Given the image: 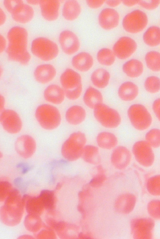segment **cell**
I'll use <instances>...</instances> for the list:
<instances>
[{"instance_id":"24","label":"cell","mask_w":160,"mask_h":239,"mask_svg":"<svg viewBox=\"0 0 160 239\" xmlns=\"http://www.w3.org/2000/svg\"><path fill=\"white\" fill-rule=\"evenodd\" d=\"M98 145L105 150H111L114 148L118 143V139L113 133L107 131L99 133L96 138Z\"/></svg>"},{"instance_id":"3","label":"cell","mask_w":160,"mask_h":239,"mask_svg":"<svg viewBox=\"0 0 160 239\" xmlns=\"http://www.w3.org/2000/svg\"><path fill=\"white\" fill-rule=\"evenodd\" d=\"M36 117L41 126L47 130L58 127L60 124L61 117L58 109L48 104L38 106L35 111Z\"/></svg>"},{"instance_id":"27","label":"cell","mask_w":160,"mask_h":239,"mask_svg":"<svg viewBox=\"0 0 160 239\" xmlns=\"http://www.w3.org/2000/svg\"><path fill=\"white\" fill-rule=\"evenodd\" d=\"M82 155L84 160L88 163L97 164L100 162L99 151L96 146L92 145L85 146Z\"/></svg>"},{"instance_id":"10","label":"cell","mask_w":160,"mask_h":239,"mask_svg":"<svg viewBox=\"0 0 160 239\" xmlns=\"http://www.w3.org/2000/svg\"><path fill=\"white\" fill-rule=\"evenodd\" d=\"M137 45L135 41L127 36L121 37L114 44L113 52L117 58L121 60L127 59L135 52Z\"/></svg>"},{"instance_id":"11","label":"cell","mask_w":160,"mask_h":239,"mask_svg":"<svg viewBox=\"0 0 160 239\" xmlns=\"http://www.w3.org/2000/svg\"><path fill=\"white\" fill-rule=\"evenodd\" d=\"M59 41L63 52L68 55L75 53L80 47V42L78 37L70 30H65L60 33Z\"/></svg>"},{"instance_id":"39","label":"cell","mask_w":160,"mask_h":239,"mask_svg":"<svg viewBox=\"0 0 160 239\" xmlns=\"http://www.w3.org/2000/svg\"><path fill=\"white\" fill-rule=\"evenodd\" d=\"M105 2L109 6L112 7H115L118 6L122 1L120 0H107Z\"/></svg>"},{"instance_id":"37","label":"cell","mask_w":160,"mask_h":239,"mask_svg":"<svg viewBox=\"0 0 160 239\" xmlns=\"http://www.w3.org/2000/svg\"><path fill=\"white\" fill-rule=\"evenodd\" d=\"M6 46V40L4 36L0 34V54L4 51Z\"/></svg>"},{"instance_id":"16","label":"cell","mask_w":160,"mask_h":239,"mask_svg":"<svg viewBox=\"0 0 160 239\" xmlns=\"http://www.w3.org/2000/svg\"><path fill=\"white\" fill-rule=\"evenodd\" d=\"M13 19L21 24L30 22L34 16V11L29 4L23 2L18 5L11 13Z\"/></svg>"},{"instance_id":"17","label":"cell","mask_w":160,"mask_h":239,"mask_svg":"<svg viewBox=\"0 0 160 239\" xmlns=\"http://www.w3.org/2000/svg\"><path fill=\"white\" fill-rule=\"evenodd\" d=\"M43 97L47 101L53 104L59 105L63 103L65 96L62 88L58 85L52 84L45 89Z\"/></svg>"},{"instance_id":"34","label":"cell","mask_w":160,"mask_h":239,"mask_svg":"<svg viewBox=\"0 0 160 239\" xmlns=\"http://www.w3.org/2000/svg\"><path fill=\"white\" fill-rule=\"evenodd\" d=\"M43 197V202L47 207H51L53 204L52 194L51 192L43 191L41 194Z\"/></svg>"},{"instance_id":"1","label":"cell","mask_w":160,"mask_h":239,"mask_svg":"<svg viewBox=\"0 0 160 239\" xmlns=\"http://www.w3.org/2000/svg\"><path fill=\"white\" fill-rule=\"evenodd\" d=\"M8 45L6 52L11 60L22 65H27L31 56L27 49L28 33L24 28L15 26L7 33Z\"/></svg>"},{"instance_id":"28","label":"cell","mask_w":160,"mask_h":239,"mask_svg":"<svg viewBox=\"0 0 160 239\" xmlns=\"http://www.w3.org/2000/svg\"><path fill=\"white\" fill-rule=\"evenodd\" d=\"M97 58L100 64L106 66L112 65L115 60L113 52L107 48H103L100 50L97 53Z\"/></svg>"},{"instance_id":"21","label":"cell","mask_w":160,"mask_h":239,"mask_svg":"<svg viewBox=\"0 0 160 239\" xmlns=\"http://www.w3.org/2000/svg\"><path fill=\"white\" fill-rule=\"evenodd\" d=\"M81 11L79 3L76 0H68L64 3L62 9V15L67 20L72 21L79 17Z\"/></svg>"},{"instance_id":"31","label":"cell","mask_w":160,"mask_h":239,"mask_svg":"<svg viewBox=\"0 0 160 239\" xmlns=\"http://www.w3.org/2000/svg\"><path fill=\"white\" fill-rule=\"evenodd\" d=\"M146 90L151 93L158 92L160 89V81L159 78L155 76H151L146 79L144 83Z\"/></svg>"},{"instance_id":"42","label":"cell","mask_w":160,"mask_h":239,"mask_svg":"<svg viewBox=\"0 0 160 239\" xmlns=\"http://www.w3.org/2000/svg\"><path fill=\"white\" fill-rule=\"evenodd\" d=\"M5 100L3 96L0 93V113H2L5 106Z\"/></svg>"},{"instance_id":"45","label":"cell","mask_w":160,"mask_h":239,"mask_svg":"<svg viewBox=\"0 0 160 239\" xmlns=\"http://www.w3.org/2000/svg\"><path fill=\"white\" fill-rule=\"evenodd\" d=\"M3 72V70L2 67L0 65V79L1 78Z\"/></svg>"},{"instance_id":"26","label":"cell","mask_w":160,"mask_h":239,"mask_svg":"<svg viewBox=\"0 0 160 239\" xmlns=\"http://www.w3.org/2000/svg\"><path fill=\"white\" fill-rule=\"evenodd\" d=\"M143 39L145 43L150 46L159 45L160 42L159 27L155 26L150 27L144 33Z\"/></svg>"},{"instance_id":"20","label":"cell","mask_w":160,"mask_h":239,"mask_svg":"<svg viewBox=\"0 0 160 239\" xmlns=\"http://www.w3.org/2000/svg\"><path fill=\"white\" fill-rule=\"evenodd\" d=\"M139 93L138 86L131 82H126L122 84L118 91L120 98L125 101H130L135 99Z\"/></svg>"},{"instance_id":"9","label":"cell","mask_w":160,"mask_h":239,"mask_svg":"<svg viewBox=\"0 0 160 239\" xmlns=\"http://www.w3.org/2000/svg\"><path fill=\"white\" fill-rule=\"evenodd\" d=\"M132 152L137 161L143 166H150L154 161L155 155L152 148L145 141L135 142L132 147Z\"/></svg>"},{"instance_id":"36","label":"cell","mask_w":160,"mask_h":239,"mask_svg":"<svg viewBox=\"0 0 160 239\" xmlns=\"http://www.w3.org/2000/svg\"><path fill=\"white\" fill-rule=\"evenodd\" d=\"M160 99L158 98L152 104V109L156 117L160 120Z\"/></svg>"},{"instance_id":"43","label":"cell","mask_w":160,"mask_h":239,"mask_svg":"<svg viewBox=\"0 0 160 239\" xmlns=\"http://www.w3.org/2000/svg\"><path fill=\"white\" fill-rule=\"evenodd\" d=\"M22 180L21 177H18L16 178L14 181V184L20 189H21L22 187Z\"/></svg>"},{"instance_id":"41","label":"cell","mask_w":160,"mask_h":239,"mask_svg":"<svg viewBox=\"0 0 160 239\" xmlns=\"http://www.w3.org/2000/svg\"><path fill=\"white\" fill-rule=\"evenodd\" d=\"M138 0H124L122 1L125 5L128 7H132L138 3Z\"/></svg>"},{"instance_id":"2","label":"cell","mask_w":160,"mask_h":239,"mask_svg":"<svg viewBox=\"0 0 160 239\" xmlns=\"http://www.w3.org/2000/svg\"><path fill=\"white\" fill-rule=\"evenodd\" d=\"M60 81L67 98L74 100L79 98L82 86V77L78 73L72 69H67L61 74Z\"/></svg>"},{"instance_id":"38","label":"cell","mask_w":160,"mask_h":239,"mask_svg":"<svg viewBox=\"0 0 160 239\" xmlns=\"http://www.w3.org/2000/svg\"><path fill=\"white\" fill-rule=\"evenodd\" d=\"M6 19L7 17L5 12L0 7V27L5 24Z\"/></svg>"},{"instance_id":"18","label":"cell","mask_w":160,"mask_h":239,"mask_svg":"<svg viewBox=\"0 0 160 239\" xmlns=\"http://www.w3.org/2000/svg\"><path fill=\"white\" fill-rule=\"evenodd\" d=\"M93 58L89 53L81 52L74 56L71 61L72 66L77 70L82 72L89 71L92 67Z\"/></svg>"},{"instance_id":"6","label":"cell","mask_w":160,"mask_h":239,"mask_svg":"<svg viewBox=\"0 0 160 239\" xmlns=\"http://www.w3.org/2000/svg\"><path fill=\"white\" fill-rule=\"evenodd\" d=\"M128 114L132 126L138 130H145L152 124V119L151 114L142 105H132L128 110Z\"/></svg>"},{"instance_id":"4","label":"cell","mask_w":160,"mask_h":239,"mask_svg":"<svg viewBox=\"0 0 160 239\" xmlns=\"http://www.w3.org/2000/svg\"><path fill=\"white\" fill-rule=\"evenodd\" d=\"M31 51L34 56L45 61L55 58L59 51L58 46L55 43L43 37H38L33 40Z\"/></svg>"},{"instance_id":"32","label":"cell","mask_w":160,"mask_h":239,"mask_svg":"<svg viewBox=\"0 0 160 239\" xmlns=\"http://www.w3.org/2000/svg\"><path fill=\"white\" fill-rule=\"evenodd\" d=\"M160 0H140L138 3L143 8L149 10L156 8L159 5Z\"/></svg>"},{"instance_id":"12","label":"cell","mask_w":160,"mask_h":239,"mask_svg":"<svg viewBox=\"0 0 160 239\" xmlns=\"http://www.w3.org/2000/svg\"><path fill=\"white\" fill-rule=\"evenodd\" d=\"M132 160L131 154L129 150L123 146H119L114 149L111 156V162L116 168L123 169L126 167Z\"/></svg>"},{"instance_id":"33","label":"cell","mask_w":160,"mask_h":239,"mask_svg":"<svg viewBox=\"0 0 160 239\" xmlns=\"http://www.w3.org/2000/svg\"><path fill=\"white\" fill-rule=\"evenodd\" d=\"M23 2L22 0H4L3 2L4 7L10 13L19 4Z\"/></svg>"},{"instance_id":"8","label":"cell","mask_w":160,"mask_h":239,"mask_svg":"<svg viewBox=\"0 0 160 239\" xmlns=\"http://www.w3.org/2000/svg\"><path fill=\"white\" fill-rule=\"evenodd\" d=\"M86 143V138L83 134L74 139L72 135L63 145L62 152L63 156L68 160H76L82 155Z\"/></svg>"},{"instance_id":"13","label":"cell","mask_w":160,"mask_h":239,"mask_svg":"<svg viewBox=\"0 0 160 239\" xmlns=\"http://www.w3.org/2000/svg\"><path fill=\"white\" fill-rule=\"evenodd\" d=\"M120 16L115 9L107 8L103 9L98 16V22L100 26L104 29L109 30L117 26L119 22Z\"/></svg>"},{"instance_id":"14","label":"cell","mask_w":160,"mask_h":239,"mask_svg":"<svg viewBox=\"0 0 160 239\" xmlns=\"http://www.w3.org/2000/svg\"><path fill=\"white\" fill-rule=\"evenodd\" d=\"M42 16L46 20L52 22L59 16L60 2L57 0H40L39 4Z\"/></svg>"},{"instance_id":"22","label":"cell","mask_w":160,"mask_h":239,"mask_svg":"<svg viewBox=\"0 0 160 239\" xmlns=\"http://www.w3.org/2000/svg\"><path fill=\"white\" fill-rule=\"evenodd\" d=\"M83 100L88 108L93 109L97 105L102 103L103 97L99 90L90 86L86 90L84 93Z\"/></svg>"},{"instance_id":"40","label":"cell","mask_w":160,"mask_h":239,"mask_svg":"<svg viewBox=\"0 0 160 239\" xmlns=\"http://www.w3.org/2000/svg\"><path fill=\"white\" fill-rule=\"evenodd\" d=\"M17 167L18 168H21L22 169V173L25 174L29 170V167L27 165L23 163H20L17 165Z\"/></svg>"},{"instance_id":"44","label":"cell","mask_w":160,"mask_h":239,"mask_svg":"<svg viewBox=\"0 0 160 239\" xmlns=\"http://www.w3.org/2000/svg\"><path fill=\"white\" fill-rule=\"evenodd\" d=\"M40 0H27V2L31 5H36L39 4Z\"/></svg>"},{"instance_id":"23","label":"cell","mask_w":160,"mask_h":239,"mask_svg":"<svg viewBox=\"0 0 160 239\" xmlns=\"http://www.w3.org/2000/svg\"><path fill=\"white\" fill-rule=\"evenodd\" d=\"M144 67L142 62L138 60L132 59L125 63L122 66V70L128 77L136 78L142 73Z\"/></svg>"},{"instance_id":"35","label":"cell","mask_w":160,"mask_h":239,"mask_svg":"<svg viewBox=\"0 0 160 239\" xmlns=\"http://www.w3.org/2000/svg\"><path fill=\"white\" fill-rule=\"evenodd\" d=\"M105 1L103 0H87V3L90 8L93 9L98 8L101 7Z\"/></svg>"},{"instance_id":"25","label":"cell","mask_w":160,"mask_h":239,"mask_svg":"<svg viewBox=\"0 0 160 239\" xmlns=\"http://www.w3.org/2000/svg\"><path fill=\"white\" fill-rule=\"evenodd\" d=\"M110 78L109 72L102 68L95 70L92 73L91 79L93 85L99 88H103L108 85Z\"/></svg>"},{"instance_id":"19","label":"cell","mask_w":160,"mask_h":239,"mask_svg":"<svg viewBox=\"0 0 160 239\" xmlns=\"http://www.w3.org/2000/svg\"><path fill=\"white\" fill-rule=\"evenodd\" d=\"M86 116V111L82 106L74 105L67 109L65 113V118L70 124L77 125L84 121Z\"/></svg>"},{"instance_id":"7","label":"cell","mask_w":160,"mask_h":239,"mask_svg":"<svg viewBox=\"0 0 160 239\" xmlns=\"http://www.w3.org/2000/svg\"><path fill=\"white\" fill-rule=\"evenodd\" d=\"M146 14L138 9L134 10L127 14L123 18L122 25L124 29L131 33H137L142 31L148 23Z\"/></svg>"},{"instance_id":"29","label":"cell","mask_w":160,"mask_h":239,"mask_svg":"<svg viewBox=\"0 0 160 239\" xmlns=\"http://www.w3.org/2000/svg\"><path fill=\"white\" fill-rule=\"evenodd\" d=\"M145 61L148 67L153 72H158L160 69V55L159 52L152 51L145 55Z\"/></svg>"},{"instance_id":"15","label":"cell","mask_w":160,"mask_h":239,"mask_svg":"<svg viewBox=\"0 0 160 239\" xmlns=\"http://www.w3.org/2000/svg\"><path fill=\"white\" fill-rule=\"evenodd\" d=\"M57 71L55 68L50 64L39 65L35 69L34 76L35 80L42 84L48 83L55 77Z\"/></svg>"},{"instance_id":"5","label":"cell","mask_w":160,"mask_h":239,"mask_svg":"<svg viewBox=\"0 0 160 239\" xmlns=\"http://www.w3.org/2000/svg\"><path fill=\"white\" fill-rule=\"evenodd\" d=\"M93 109L95 119L103 127L112 129L120 125L121 117L114 109L102 103L97 105Z\"/></svg>"},{"instance_id":"30","label":"cell","mask_w":160,"mask_h":239,"mask_svg":"<svg viewBox=\"0 0 160 239\" xmlns=\"http://www.w3.org/2000/svg\"><path fill=\"white\" fill-rule=\"evenodd\" d=\"M145 141L152 147L157 148L160 146V131L159 129L153 128L146 134Z\"/></svg>"}]
</instances>
